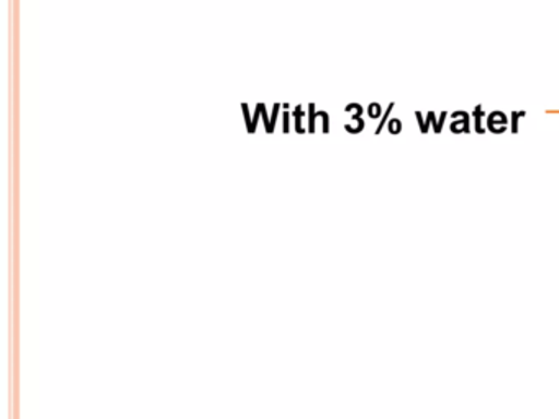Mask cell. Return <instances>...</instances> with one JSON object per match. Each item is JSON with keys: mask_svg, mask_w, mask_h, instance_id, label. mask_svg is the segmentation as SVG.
<instances>
[{"mask_svg": "<svg viewBox=\"0 0 559 419\" xmlns=\"http://www.w3.org/2000/svg\"><path fill=\"white\" fill-rule=\"evenodd\" d=\"M489 128L492 133L500 134L507 130V117L502 113H493L489 117Z\"/></svg>", "mask_w": 559, "mask_h": 419, "instance_id": "obj_1", "label": "cell"}, {"mask_svg": "<svg viewBox=\"0 0 559 419\" xmlns=\"http://www.w3.org/2000/svg\"><path fill=\"white\" fill-rule=\"evenodd\" d=\"M451 131L453 133H469V120H467V117L461 121H453L451 123Z\"/></svg>", "mask_w": 559, "mask_h": 419, "instance_id": "obj_2", "label": "cell"}, {"mask_svg": "<svg viewBox=\"0 0 559 419\" xmlns=\"http://www.w3.org/2000/svg\"><path fill=\"white\" fill-rule=\"evenodd\" d=\"M389 130H391L392 134L401 133L402 123L399 120H392L391 124H389Z\"/></svg>", "mask_w": 559, "mask_h": 419, "instance_id": "obj_3", "label": "cell"}, {"mask_svg": "<svg viewBox=\"0 0 559 419\" xmlns=\"http://www.w3.org/2000/svg\"><path fill=\"white\" fill-rule=\"evenodd\" d=\"M516 131H519V127H516V113H513L512 133H516Z\"/></svg>", "mask_w": 559, "mask_h": 419, "instance_id": "obj_4", "label": "cell"}]
</instances>
